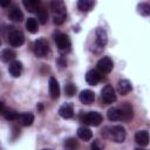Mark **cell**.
<instances>
[{
    "mask_svg": "<svg viewBox=\"0 0 150 150\" xmlns=\"http://www.w3.org/2000/svg\"><path fill=\"white\" fill-rule=\"evenodd\" d=\"M8 18L14 22H20L23 19V14L16 6H13L8 12Z\"/></svg>",
    "mask_w": 150,
    "mask_h": 150,
    "instance_id": "2e32d148",
    "label": "cell"
},
{
    "mask_svg": "<svg viewBox=\"0 0 150 150\" xmlns=\"http://www.w3.org/2000/svg\"><path fill=\"white\" fill-rule=\"evenodd\" d=\"M42 150H52V149H42Z\"/></svg>",
    "mask_w": 150,
    "mask_h": 150,
    "instance_id": "d590c367",
    "label": "cell"
},
{
    "mask_svg": "<svg viewBox=\"0 0 150 150\" xmlns=\"http://www.w3.org/2000/svg\"><path fill=\"white\" fill-rule=\"evenodd\" d=\"M6 110H7V108L5 107V104L2 102H0V115H4Z\"/></svg>",
    "mask_w": 150,
    "mask_h": 150,
    "instance_id": "d6a6232c",
    "label": "cell"
},
{
    "mask_svg": "<svg viewBox=\"0 0 150 150\" xmlns=\"http://www.w3.org/2000/svg\"><path fill=\"white\" fill-rule=\"evenodd\" d=\"M79 146V143L75 138H68L64 141V148L67 150H76Z\"/></svg>",
    "mask_w": 150,
    "mask_h": 150,
    "instance_id": "4316f807",
    "label": "cell"
},
{
    "mask_svg": "<svg viewBox=\"0 0 150 150\" xmlns=\"http://www.w3.org/2000/svg\"><path fill=\"white\" fill-rule=\"evenodd\" d=\"M101 79H102L101 73H98V71L95 70V69L89 70V71L87 73V75H86V81H87V83L90 84V86H96V84L101 81Z\"/></svg>",
    "mask_w": 150,
    "mask_h": 150,
    "instance_id": "30bf717a",
    "label": "cell"
},
{
    "mask_svg": "<svg viewBox=\"0 0 150 150\" xmlns=\"http://www.w3.org/2000/svg\"><path fill=\"white\" fill-rule=\"evenodd\" d=\"M102 135L116 143H123L125 139V129L122 125L107 127L102 130Z\"/></svg>",
    "mask_w": 150,
    "mask_h": 150,
    "instance_id": "6da1fadb",
    "label": "cell"
},
{
    "mask_svg": "<svg viewBox=\"0 0 150 150\" xmlns=\"http://www.w3.org/2000/svg\"><path fill=\"white\" fill-rule=\"evenodd\" d=\"M121 111H122V120L124 121H129L132 118V108L128 102H124L121 105Z\"/></svg>",
    "mask_w": 150,
    "mask_h": 150,
    "instance_id": "e0dca14e",
    "label": "cell"
},
{
    "mask_svg": "<svg viewBox=\"0 0 150 150\" xmlns=\"http://www.w3.org/2000/svg\"><path fill=\"white\" fill-rule=\"evenodd\" d=\"M15 52L13 49H9V48H6L4 49L1 53H0V60L2 62H9V61H14V57H15Z\"/></svg>",
    "mask_w": 150,
    "mask_h": 150,
    "instance_id": "ffe728a7",
    "label": "cell"
},
{
    "mask_svg": "<svg viewBox=\"0 0 150 150\" xmlns=\"http://www.w3.org/2000/svg\"><path fill=\"white\" fill-rule=\"evenodd\" d=\"M4 116H5V118H6L7 121H15V120L19 118L20 114L16 112V111H14V110H9V109H7V110L5 111V114H4Z\"/></svg>",
    "mask_w": 150,
    "mask_h": 150,
    "instance_id": "83f0119b",
    "label": "cell"
},
{
    "mask_svg": "<svg viewBox=\"0 0 150 150\" xmlns=\"http://www.w3.org/2000/svg\"><path fill=\"white\" fill-rule=\"evenodd\" d=\"M26 28H27V30L28 32H30V33H36L38 32V21L34 19V18H29V19H27V21H26Z\"/></svg>",
    "mask_w": 150,
    "mask_h": 150,
    "instance_id": "484cf974",
    "label": "cell"
},
{
    "mask_svg": "<svg viewBox=\"0 0 150 150\" xmlns=\"http://www.w3.org/2000/svg\"><path fill=\"white\" fill-rule=\"evenodd\" d=\"M33 52L38 57H45L49 54V45L45 39H38L33 43Z\"/></svg>",
    "mask_w": 150,
    "mask_h": 150,
    "instance_id": "3957f363",
    "label": "cell"
},
{
    "mask_svg": "<svg viewBox=\"0 0 150 150\" xmlns=\"http://www.w3.org/2000/svg\"><path fill=\"white\" fill-rule=\"evenodd\" d=\"M131 90V83L128 80H120L117 84V91L121 95H127Z\"/></svg>",
    "mask_w": 150,
    "mask_h": 150,
    "instance_id": "d6986e66",
    "label": "cell"
},
{
    "mask_svg": "<svg viewBox=\"0 0 150 150\" xmlns=\"http://www.w3.org/2000/svg\"><path fill=\"white\" fill-rule=\"evenodd\" d=\"M8 42L13 47H20V46H22L23 42H25V36H23L22 32L16 30V29L12 30L8 34Z\"/></svg>",
    "mask_w": 150,
    "mask_h": 150,
    "instance_id": "52a82bcc",
    "label": "cell"
},
{
    "mask_svg": "<svg viewBox=\"0 0 150 150\" xmlns=\"http://www.w3.org/2000/svg\"><path fill=\"white\" fill-rule=\"evenodd\" d=\"M91 150H101V148L95 143V144H93V145H91Z\"/></svg>",
    "mask_w": 150,
    "mask_h": 150,
    "instance_id": "836d02e7",
    "label": "cell"
},
{
    "mask_svg": "<svg viewBox=\"0 0 150 150\" xmlns=\"http://www.w3.org/2000/svg\"><path fill=\"white\" fill-rule=\"evenodd\" d=\"M55 43L59 48L60 52H63V53H67L70 50V47H71V42H70V39L67 34H63V33H57L55 35Z\"/></svg>",
    "mask_w": 150,
    "mask_h": 150,
    "instance_id": "277c9868",
    "label": "cell"
},
{
    "mask_svg": "<svg viewBox=\"0 0 150 150\" xmlns=\"http://www.w3.org/2000/svg\"><path fill=\"white\" fill-rule=\"evenodd\" d=\"M57 64H59L61 68H64V67H67V62H66V60H64L62 56L57 59Z\"/></svg>",
    "mask_w": 150,
    "mask_h": 150,
    "instance_id": "4dcf8cb0",
    "label": "cell"
},
{
    "mask_svg": "<svg viewBox=\"0 0 150 150\" xmlns=\"http://www.w3.org/2000/svg\"><path fill=\"white\" fill-rule=\"evenodd\" d=\"M11 5V0H0V6L1 7H7Z\"/></svg>",
    "mask_w": 150,
    "mask_h": 150,
    "instance_id": "1f68e13d",
    "label": "cell"
},
{
    "mask_svg": "<svg viewBox=\"0 0 150 150\" xmlns=\"http://www.w3.org/2000/svg\"><path fill=\"white\" fill-rule=\"evenodd\" d=\"M59 115L62 118H71L74 115V107L71 103H66L60 107L59 109Z\"/></svg>",
    "mask_w": 150,
    "mask_h": 150,
    "instance_id": "4fadbf2b",
    "label": "cell"
},
{
    "mask_svg": "<svg viewBox=\"0 0 150 150\" xmlns=\"http://www.w3.org/2000/svg\"><path fill=\"white\" fill-rule=\"evenodd\" d=\"M138 12H139L142 15L148 16V15L150 14V6H149L148 4H145V2H142V4L138 5Z\"/></svg>",
    "mask_w": 150,
    "mask_h": 150,
    "instance_id": "f546056e",
    "label": "cell"
},
{
    "mask_svg": "<svg viewBox=\"0 0 150 150\" xmlns=\"http://www.w3.org/2000/svg\"><path fill=\"white\" fill-rule=\"evenodd\" d=\"M135 141L137 144H139L141 146H145L149 144V132L146 130H141L137 131L135 135Z\"/></svg>",
    "mask_w": 150,
    "mask_h": 150,
    "instance_id": "5bb4252c",
    "label": "cell"
},
{
    "mask_svg": "<svg viewBox=\"0 0 150 150\" xmlns=\"http://www.w3.org/2000/svg\"><path fill=\"white\" fill-rule=\"evenodd\" d=\"M36 14H38V20H39V22H40L41 25H45V23L47 22V20H48V13H47V11H46L42 6H40L39 9L36 11Z\"/></svg>",
    "mask_w": 150,
    "mask_h": 150,
    "instance_id": "d4e9b609",
    "label": "cell"
},
{
    "mask_svg": "<svg viewBox=\"0 0 150 150\" xmlns=\"http://www.w3.org/2000/svg\"><path fill=\"white\" fill-rule=\"evenodd\" d=\"M101 97L103 100L104 103L107 104H110V103H114L116 101V94H115V90L111 86L107 84L105 87H103L102 91H101Z\"/></svg>",
    "mask_w": 150,
    "mask_h": 150,
    "instance_id": "ba28073f",
    "label": "cell"
},
{
    "mask_svg": "<svg viewBox=\"0 0 150 150\" xmlns=\"http://www.w3.org/2000/svg\"><path fill=\"white\" fill-rule=\"evenodd\" d=\"M0 45H1V41H0Z\"/></svg>",
    "mask_w": 150,
    "mask_h": 150,
    "instance_id": "8d00e7d4",
    "label": "cell"
},
{
    "mask_svg": "<svg viewBox=\"0 0 150 150\" xmlns=\"http://www.w3.org/2000/svg\"><path fill=\"white\" fill-rule=\"evenodd\" d=\"M64 93H66V95L69 96V97L74 96L75 93H76V87H75V84L71 83V82L67 83V84L64 86Z\"/></svg>",
    "mask_w": 150,
    "mask_h": 150,
    "instance_id": "f1b7e54d",
    "label": "cell"
},
{
    "mask_svg": "<svg viewBox=\"0 0 150 150\" xmlns=\"http://www.w3.org/2000/svg\"><path fill=\"white\" fill-rule=\"evenodd\" d=\"M49 94L53 100L59 98L60 96V86L55 77H49Z\"/></svg>",
    "mask_w": 150,
    "mask_h": 150,
    "instance_id": "8fae6325",
    "label": "cell"
},
{
    "mask_svg": "<svg viewBox=\"0 0 150 150\" xmlns=\"http://www.w3.org/2000/svg\"><path fill=\"white\" fill-rule=\"evenodd\" d=\"M77 136L82 141H90L91 137H93V132H91V130L89 128L81 127V128L77 129Z\"/></svg>",
    "mask_w": 150,
    "mask_h": 150,
    "instance_id": "44dd1931",
    "label": "cell"
},
{
    "mask_svg": "<svg viewBox=\"0 0 150 150\" xmlns=\"http://www.w3.org/2000/svg\"><path fill=\"white\" fill-rule=\"evenodd\" d=\"M50 8H52V13H53V19H54V23L56 25H61L64 22L67 13H66V6L63 4V1L61 0H54L50 4Z\"/></svg>",
    "mask_w": 150,
    "mask_h": 150,
    "instance_id": "7a4b0ae2",
    "label": "cell"
},
{
    "mask_svg": "<svg viewBox=\"0 0 150 150\" xmlns=\"http://www.w3.org/2000/svg\"><path fill=\"white\" fill-rule=\"evenodd\" d=\"M23 6L30 13H34L39 9L40 7V1L39 0H23Z\"/></svg>",
    "mask_w": 150,
    "mask_h": 150,
    "instance_id": "7402d4cb",
    "label": "cell"
},
{
    "mask_svg": "<svg viewBox=\"0 0 150 150\" xmlns=\"http://www.w3.org/2000/svg\"><path fill=\"white\" fill-rule=\"evenodd\" d=\"M79 98H80V101H81L83 104H91V103L94 102V100H95V94H94L91 90L86 89V90L81 91Z\"/></svg>",
    "mask_w": 150,
    "mask_h": 150,
    "instance_id": "9a60e30c",
    "label": "cell"
},
{
    "mask_svg": "<svg viewBox=\"0 0 150 150\" xmlns=\"http://www.w3.org/2000/svg\"><path fill=\"white\" fill-rule=\"evenodd\" d=\"M8 71L9 74L13 76V77H19L22 73V63L20 61H12L9 63V67H8Z\"/></svg>",
    "mask_w": 150,
    "mask_h": 150,
    "instance_id": "7c38bea8",
    "label": "cell"
},
{
    "mask_svg": "<svg viewBox=\"0 0 150 150\" xmlns=\"http://www.w3.org/2000/svg\"><path fill=\"white\" fill-rule=\"evenodd\" d=\"M135 150H144V149H141V148H137V149H135Z\"/></svg>",
    "mask_w": 150,
    "mask_h": 150,
    "instance_id": "e575fe53",
    "label": "cell"
},
{
    "mask_svg": "<svg viewBox=\"0 0 150 150\" xmlns=\"http://www.w3.org/2000/svg\"><path fill=\"white\" fill-rule=\"evenodd\" d=\"M18 120L20 121V123H21L22 125L28 127V125H30V124L34 122V115L30 114V112H23V114H21V115L19 116Z\"/></svg>",
    "mask_w": 150,
    "mask_h": 150,
    "instance_id": "603a6c76",
    "label": "cell"
},
{
    "mask_svg": "<svg viewBox=\"0 0 150 150\" xmlns=\"http://www.w3.org/2000/svg\"><path fill=\"white\" fill-rule=\"evenodd\" d=\"M108 42V35L104 29L97 28L95 32V46L98 49H103Z\"/></svg>",
    "mask_w": 150,
    "mask_h": 150,
    "instance_id": "9c48e42d",
    "label": "cell"
},
{
    "mask_svg": "<svg viewBox=\"0 0 150 150\" xmlns=\"http://www.w3.org/2000/svg\"><path fill=\"white\" fill-rule=\"evenodd\" d=\"M112 67H114V63H112V60L109 56H103L97 62V71L101 73V74L110 73L112 70Z\"/></svg>",
    "mask_w": 150,
    "mask_h": 150,
    "instance_id": "8992f818",
    "label": "cell"
},
{
    "mask_svg": "<svg viewBox=\"0 0 150 150\" xmlns=\"http://www.w3.org/2000/svg\"><path fill=\"white\" fill-rule=\"evenodd\" d=\"M107 116L109 121H121L122 120V111L118 107H112L108 110Z\"/></svg>",
    "mask_w": 150,
    "mask_h": 150,
    "instance_id": "ac0fdd59",
    "label": "cell"
},
{
    "mask_svg": "<svg viewBox=\"0 0 150 150\" xmlns=\"http://www.w3.org/2000/svg\"><path fill=\"white\" fill-rule=\"evenodd\" d=\"M81 120L86 124L96 127V125H100L101 124V122H102L103 118H102V115L100 112H97V111H89V112L82 115Z\"/></svg>",
    "mask_w": 150,
    "mask_h": 150,
    "instance_id": "5b68a950",
    "label": "cell"
},
{
    "mask_svg": "<svg viewBox=\"0 0 150 150\" xmlns=\"http://www.w3.org/2000/svg\"><path fill=\"white\" fill-rule=\"evenodd\" d=\"M95 2L93 0H80L77 2V7L81 12H89L94 7Z\"/></svg>",
    "mask_w": 150,
    "mask_h": 150,
    "instance_id": "cb8c5ba5",
    "label": "cell"
}]
</instances>
